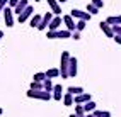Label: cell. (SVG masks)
Here are the masks:
<instances>
[{
	"label": "cell",
	"mask_w": 121,
	"mask_h": 117,
	"mask_svg": "<svg viewBox=\"0 0 121 117\" xmlns=\"http://www.w3.org/2000/svg\"><path fill=\"white\" fill-rule=\"evenodd\" d=\"M36 2H39V0H36Z\"/></svg>",
	"instance_id": "40"
},
{
	"label": "cell",
	"mask_w": 121,
	"mask_h": 117,
	"mask_svg": "<svg viewBox=\"0 0 121 117\" xmlns=\"http://www.w3.org/2000/svg\"><path fill=\"white\" fill-rule=\"evenodd\" d=\"M87 12L91 14V15H95V14L99 12V9H97V7H95V5H92V4H89V5H87Z\"/></svg>",
	"instance_id": "28"
},
{
	"label": "cell",
	"mask_w": 121,
	"mask_h": 117,
	"mask_svg": "<svg viewBox=\"0 0 121 117\" xmlns=\"http://www.w3.org/2000/svg\"><path fill=\"white\" fill-rule=\"evenodd\" d=\"M53 87H55V83L51 82V78H44V80H43V90L51 92V90H53Z\"/></svg>",
	"instance_id": "17"
},
{
	"label": "cell",
	"mask_w": 121,
	"mask_h": 117,
	"mask_svg": "<svg viewBox=\"0 0 121 117\" xmlns=\"http://www.w3.org/2000/svg\"><path fill=\"white\" fill-rule=\"evenodd\" d=\"M63 104H65V107H68V105H72L73 104V95L72 93H68V92H65V95H63Z\"/></svg>",
	"instance_id": "20"
},
{
	"label": "cell",
	"mask_w": 121,
	"mask_h": 117,
	"mask_svg": "<svg viewBox=\"0 0 121 117\" xmlns=\"http://www.w3.org/2000/svg\"><path fill=\"white\" fill-rule=\"evenodd\" d=\"M67 92L72 93V95H78V93H82V92H84V88H82V87H68Z\"/></svg>",
	"instance_id": "22"
},
{
	"label": "cell",
	"mask_w": 121,
	"mask_h": 117,
	"mask_svg": "<svg viewBox=\"0 0 121 117\" xmlns=\"http://www.w3.org/2000/svg\"><path fill=\"white\" fill-rule=\"evenodd\" d=\"M63 22H65V27L70 31V32H73V31H75V20H73V17H72L70 14L63 15Z\"/></svg>",
	"instance_id": "10"
},
{
	"label": "cell",
	"mask_w": 121,
	"mask_h": 117,
	"mask_svg": "<svg viewBox=\"0 0 121 117\" xmlns=\"http://www.w3.org/2000/svg\"><path fill=\"white\" fill-rule=\"evenodd\" d=\"M85 24H87V20H78V22H75V31H84L85 29Z\"/></svg>",
	"instance_id": "26"
},
{
	"label": "cell",
	"mask_w": 121,
	"mask_h": 117,
	"mask_svg": "<svg viewBox=\"0 0 121 117\" xmlns=\"http://www.w3.org/2000/svg\"><path fill=\"white\" fill-rule=\"evenodd\" d=\"M2 12H4V22H5V26L7 27H12L14 26V10L10 9V7H5Z\"/></svg>",
	"instance_id": "5"
},
{
	"label": "cell",
	"mask_w": 121,
	"mask_h": 117,
	"mask_svg": "<svg viewBox=\"0 0 121 117\" xmlns=\"http://www.w3.org/2000/svg\"><path fill=\"white\" fill-rule=\"evenodd\" d=\"M85 117H94V114H92V112H87V115H85Z\"/></svg>",
	"instance_id": "35"
},
{
	"label": "cell",
	"mask_w": 121,
	"mask_h": 117,
	"mask_svg": "<svg viewBox=\"0 0 121 117\" xmlns=\"http://www.w3.org/2000/svg\"><path fill=\"white\" fill-rule=\"evenodd\" d=\"M68 61H70V53L63 51L60 56V76L61 78H68Z\"/></svg>",
	"instance_id": "1"
},
{
	"label": "cell",
	"mask_w": 121,
	"mask_h": 117,
	"mask_svg": "<svg viewBox=\"0 0 121 117\" xmlns=\"http://www.w3.org/2000/svg\"><path fill=\"white\" fill-rule=\"evenodd\" d=\"M44 78H46V73H43V71H38V73L33 76V80H34V82H43Z\"/></svg>",
	"instance_id": "27"
},
{
	"label": "cell",
	"mask_w": 121,
	"mask_h": 117,
	"mask_svg": "<svg viewBox=\"0 0 121 117\" xmlns=\"http://www.w3.org/2000/svg\"><path fill=\"white\" fill-rule=\"evenodd\" d=\"M33 12H34V9H33V7H31V5H27L26 9H24V10H22V12L19 14L17 20L21 22V24H24V22H26V20H29V19H31V15H33Z\"/></svg>",
	"instance_id": "6"
},
{
	"label": "cell",
	"mask_w": 121,
	"mask_h": 117,
	"mask_svg": "<svg viewBox=\"0 0 121 117\" xmlns=\"http://www.w3.org/2000/svg\"><path fill=\"white\" fill-rule=\"evenodd\" d=\"M99 27H101V31H102V32L106 34L108 37H114V32H112V27L108 24L106 20H104V22H99Z\"/></svg>",
	"instance_id": "12"
},
{
	"label": "cell",
	"mask_w": 121,
	"mask_h": 117,
	"mask_svg": "<svg viewBox=\"0 0 121 117\" xmlns=\"http://www.w3.org/2000/svg\"><path fill=\"white\" fill-rule=\"evenodd\" d=\"M26 95L29 98H38V100H50L51 98V92H46V90H27Z\"/></svg>",
	"instance_id": "2"
},
{
	"label": "cell",
	"mask_w": 121,
	"mask_h": 117,
	"mask_svg": "<svg viewBox=\"0 0 121 117\" xmlns=\"http://www.w3.org/2000/svg\"><path fill=\"white\" fill-rule=\"evenodd\" d=\"M92 114H94V117H111V112H108V110H94Z\"/></svg>",
	"instance_id": "23"
},
{
	"label": "cell",
	"mask_w": 121,
	"mask_h": 117,
	"mask_svg": "<svg viewBox=\"0 0 121 117\" xmlns=\"http://www.w3.org/2000/svg\"><path fill=\"white\" fill-rule=\"evenodd\" d=\"M75 114H77L78 117L85 115V110H84V105H82V104H77V105H75Z\"/></svg>",
	"instance_id": "24"
},
{
	"label": "cell",
	"mask_w": 121,
	"mask_h": 117,
	"mask_svg": "<svg viewBox=\"0 0 121 117\" xmlns=\"http://www.w3.org/2000/svg\"><path fill=\"white\" fill-rule=\"evenodd\" d=\"M84 105V110L85 112H94L95 110V104L92 102V100H89V102H85V104H82Z\"/></svg>",
	"instance_id": "21"
},
{
	"label": "cell",
	"mask_w": 121,
	"mask_h": 117,
	"mask_svg": "<svg viewBox=\"0 0 121 117\" xmlns=\"http://www.w3.org/2000/svg\"><path fill=\"white\" fill-rule=\"evenodd\" d=\"M106 22L109 26H118V24H121V15H111V17L106 19Z\"/></svg>",
	"instance_id": "16"
},
{
	"label": "cell",
	"mask_w": 121,
	"mask_h": 117,
	"mask_svg": "<svg viewBox=\"0 0 121 117\" xmlns=\"http://www.w3.org/2000/svg\"><path fill=\"white\" fill-rule=\"evenodd\" d=\"M26 7H27V0H19V2H17V5L14 7V12L19 15V14H21L24 9H26Z\"/></svg>",
	"instance_id": "15"
},
{
	"label": "cell",
	"mask_w": 121,
	"mask_h": 117,
	"mask_svg": "<svg viewBox=\"0 0 121 117\" xmlns=\"http://www.w3.org/2000/svg\"><path fill=\"white\" fill-rule=\"evenodd\" d=\"M29 88H31V90H43V82H34V80H33V83H31Z\"/></svg>",
	"instance_id": "25"
},
{
	"label": "cell",
	"mask_w": 121,
	"mask_h": 117,
	"mask_svg": "<svg viewBox=\"0 0 121 117\" xmlns=\"http://www.w3.org/2000/svg\"><path fill=\"white\" fill-rule=\"evenodd\" d=\"M48 39H67V37H72V32L68 29L65 31H48V34H46Z\"/></svg>",
	"instance_id": "3"
},
{
	"label": "cell",
	"mask_w": 121,
	"mask_h": 117,
	"mask_svg": "<svg viewBox=\"0 0 121 117\" xmlns=\"http://www.w3.org/2000/svg\"><path fill=\"white\" fill-rule=\"evenodd\" d=\"M48 5H50V9L55 15H60L61 14V7H60V2L58 0H48Z\"/></svg>",
	"instance_id": "13"
},
{
	"label": "cell",
	"mask_w": 121,
	"mask_h": 117,
	"mask_svg": "<svg viewBox=\"0 0 121 117\" xmlns=\"http://www.w3.org/2000/svg\"><path fill=\"white\" fill-rule=\"evenodd\" d=\"M44 73H46V78H51V80H53V78L60 76V70H58V68H50V70L44 71Z\"/></svg>",
	"instance_id": "18"
},
{
	"label": "cell",
	"mask_w": 121,
	"mask_h": 117,
	"mask_svg": "<svg viewBox=\"0 0 121 117\" xmlns=\"http://www.w3.org/2000/svg\"><path fill=\"white\" fill-rule=\"evenodd\" d=\"M58 2H60V4H61V2H68V0H58Z\"/></svg>",
	"instance_id": "38"
},
{
	"label": "cell",
	"mask_w": 121,
	"mask_h": 117,
	"mask_svg": "<svg viewBox=\"0 0 121 117\" xmlns=\"http://www.w3.org/2000/svg\"><path fill=\"white\" fill-rule=\"evenodd\" d=\"M82 117H85V115H82Z\"/></svg>",
	"instance_id": "41"
},
{
	"label": "cell",
	"mask_w": 121,
	"mask_h": 117,
	"mask_svg": "<svg viewBox=\"0 0 121 117\" xmlns=\"http://www.w3.org/2000/svg\"><path fill=\"white\" fill-rule=\"evenodd\" d=\"M92 5H95V7H97V9H102V0H92Z\"/></svg>",
	"instance_id": "30"
},
{
	"label": "cell",
	"mask_w": 121,
	"mask_h": 117,
	"mask_svg": "<svg viewBox=\"0 0 121 117\" xmlns=\"http://www.w3.org/2000/svg\"><path fill=\"white\" fill-rule=\"evenodd\" d=\"M70 117H78V115H77V114H72V115H70Z\"/></svg>",
	"instance_id": "37"
},
{
	"label": "cell",
	"mask_w": 121,
	"mask_h": 117,
	"mask_svg": "<svg viewBox=\"0 0 121 117\" xmlns=\"http://www.w3.org/2000/svg\"><path fill=\"white\" fill-rule=\"evenodd\" d=\"M72 37H73L75 41H78V39H80V32H78V31H73V34H72Z\"/></svg>",
	"instance_id": "32"
},
{
	"label": "cell",
	"mask_w": 121,
	"mask_h": 117,
	"mask_svg": "<svg viewBox=\"0 0 121 117\" xmlns=\"http://www.w3.org/2000/svg\"><path fill=\"white\" fill-rule=\"evenodd\" d=\"M89 100H92V97H91V93H85V92H82V93H78L77 97H73L75 104H85Z\"/></svg>",
	"instance_id": "11"
},
{
	"label": "cell",
	"mask_w": 121,
	"mask_h": 117,
	"mask_svg": "<svg viewBox=\"0 0 121 117\" xmlns=\"http://www.w3.org/2000/svg\"><path fill=\"white\" fill-rule=\"evenodd\" d=\"M2 112H4V110H2V107H0V115H2Z\"/></svg>",
	"instance_id": "39"
},
{
	"label": "cell",
	"mask_w": 121,
	"mask_h": 117,
	"mask_svg": "<svg viewBox=\"0 0 121 117\" xmlns=\"http://www.w3.org/2000/svg\"><path fill=\"white\" fill-rule=\"evenodd\" d=\"M51 92H53V98L55 100H61L63 98V87L61 85H55Z\"/></svg>",
	"instance_id": "14"
},
{
	"label": "cell",
	"mask_w": 121,
	"mask_h": 117,
	"mask_svg": "<svg viewBox=\"0 0 121 117\" xmlns=\"http://www.w3.org/2000/svg\"><path fill=\"white\" fill-rule=\"evenodd\" d=\"M77 73H78V59L70 56V61H68V78L77 76Z\"/></svg>",
	"instance_id": "4"
},
{
	"label": "cell",
	"mask_w": 121,
	"mask_h": 117,
	"mask_svg": "<svg viewBox=\"0 0 121 117\" xmlns=\"http://www.w3.org/2000/svg\"><path fill=\"white\" fill-rule=\"evenodd\" d=\"M51 12H46L43 17H41V22H39V26H38V29L39 31H44V29H48V24L51 22Z\"/></svg>",
	"instance_id": "8"
},
{
	"label": "cell",
	"mask_w": 121,
	"mask_h": 117,
	"mask_svg": "<svg viewBox=\"0 0 121 117\" xmlns=\"http://www.w3.org/2000/svg\"><path fill=\"white\" fill-rule=\"evenodd\" d=\"M41 17H43V15H39V14H38V15L33 14V15H31V22H29V26H31V27H38V26H39V22H41Z\"/></svg>",
	"instance_id": "19"
},
{
	"label": "cell",
	"mask_w": 121,
	"mask_h": 117,
	"mask_svg": "<svg viewBox=\"0 0 121 117\" xmlns=\"http://www.w3.org/2000/svg\"><path fill=\"white\" fill-rule=\"evenodd\" d=\"M61 22H63V19L60 17V15H55V17L51 19V22L48 24V31H58L60 26H61Z\"/></svg>",
	"instance_id": "9"
},
{
	"label": "cell",
	"mask_w": 121,
	"mask_h": 117,
	"mask_svg": "<svg viewBox=\"0 0 121 117\" xmlns=\"http://www.w3.org/2000/svg\"><path fill=\"white\" fill-rule=\"evenodd\" d=\"M7 5H9V0H0V12H2Z\"/></svg>",
	"instance_id": "31"
},
{
	"label": "cell",
	"mask_w": 121,
	"mask_h": 117,
	"mask_svg": "<svg viewBox=\"0 0 121 117\" xmlns=\"http://www.w3.org/2000/svg\"><path fill=\"white\" fill-rule=\"evenodd\" d=\"M70 15L73 19H78V20H89V19H91V14H89V12L78 10V9H72L70 10Z\"/></svg>",
	"instance_id": "7"
},
{
	"label": "cell",
	"mask_w": 121,
	"mask_h": 117,
	"mask_svg": "<svg viewBox=\"0 0 121 117\" xmlns=\"http://www.w3.org/2000/svg\"><path fill=\"white\" fill-rule=\"evenodd\" d=\"M17 2H19V0H9V7H10V9H14V7L17 5Z\"/></svg>",
	"instance_id": "33"
},
{
	"label": "cell",
	"mask_w": 121,
	"mask_h": 117,
	"mask_svg": "<svg viewBox=\"0 0 121 117\" xmlns=\"http://www.w3.org/2000/svg\"><path fill=\"white\" fill-rule=\"evenodd\" d=\"M112 27V32H114V36H121V24L118 26H111Z\"/></svg>",
	"instance_id": "29"
},
{
	"label": "cell",
	"mask_w": 121,
	"mask_h": 117,
	"mask_svg": "<svg viewBox=\"0 0 121 117\" xmlns=\"http://www.w3.org/2000/svg\"><path fill=\"white\" fill-rule=\"evenodd\" d=\"M4 37V32H2V31H0V39H2Z\"/></svg>",
	"instance_id": "36"
},
{
	"label": "cell",
	"mask_w": 121,
	"mask_h": 117,
	"mask_svg": "<svg viewBox=\"0 0 121 117\" xmlns=\"http://www.w3.org/2000/svg\"><path fill=\"white\" fill-rule=\"evenodd\" d=\"M114 41H116L118 44H121V36H114Z\"/></svg>",
	"instance_id": "34"
}]
</instances>
